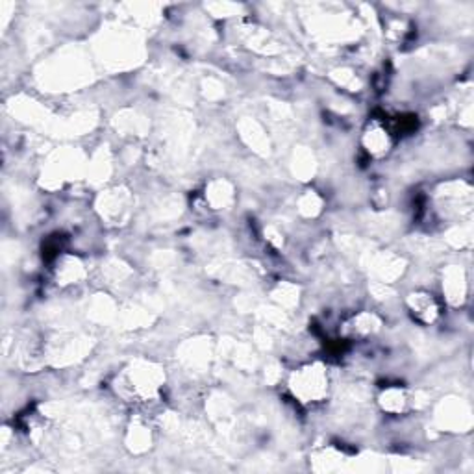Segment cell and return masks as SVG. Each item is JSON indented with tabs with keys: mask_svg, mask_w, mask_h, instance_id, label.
I'll return each mask as SVG.
<instances>
[{
	"mask_svg": "<svg viewBox=\"0 0 474 474\" xmlns=\"http://www.w3.org/2000/svg\"><path fill=\"white\" fill-rule=\"evenodd\" d=\"M410 306H412L413 313H417V317L425 323H432L437 317V306L432 299V295H413L412 300H410Z\"/></svg>",
	"mask_w": 474,
	"mask_h": 474,
	"instance_id": "1",
	"label": "cell"
}]
</instances>
